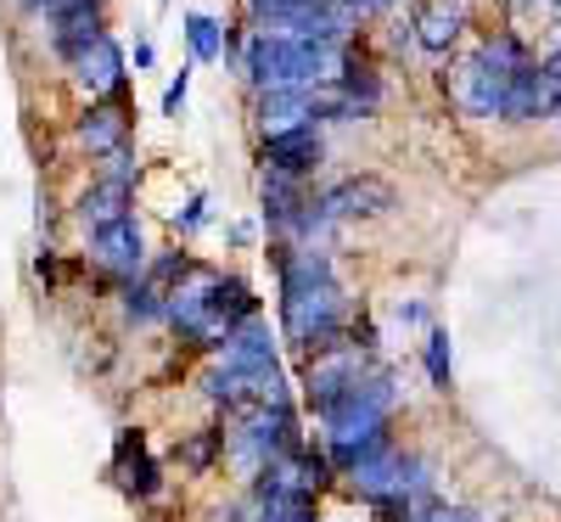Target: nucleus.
I'll use <instances>...</instances> for the list:
<instances>
[{
	"label": "nucleus",
	"mask_w": 561,
	"mask_h": 522,
	"mask_svg": "<svg viewBox=\"0 0 561 522\" xmlns=\"http://www.w3.org/2000/svg\"><path fill=\"white\" fill-rule=\"evenodd\" d=\"M280 264V326L304 354H320L343 338V287L325 253L314 248H275Z\"/></svg>",
	"instance_id": "1"
},
{
	"label": "nucleus",
	"mask_w": 561,
	"mask_h": 522,
	"mask_svg": "<svg viewBox=\"0 0 561 522\" xmlns=\"http://www.w3.org/2000/svg\"><path fill=\"white\" fill-rule=\"evenodd\" d=\"M388 410H393V376L388 371H365L348 394H337L320 416V433H325V455H332L337 472L359 466L370 450L388 444Z\"/></svg>",
	"instance_id": "2"
},
{
	"label": "nucleus",
	"mask_w": 561,
	"mask_h": 522,
	"mask_svg": "<svg viewBox=\"0 0 561 522\" xmlns=\"http://www.w3.org/2000/svg\"><path fill=\"white\" fill-rule=\"evenodd\" d=\"M214 281H219L214 270L192 264V275L174 281L169 304H163V320L180 331L185 343H197V349H225V338H230V326H225V315L214 304Z\"/></svg>",
	"instance_id": "3"
},
{
	"label": "nucleus",
	"mask_w": 561,
	"mask_h": 522,
	"mask_svg": "<svg viewBox=\"0 0 561 522\" xmlns=\"http://www.w3.org/2000/svg\"><path fill=\"white\" fill-rule=\"evenodd\" d=\"M320 219H377L393 208V185L377 180V174H354V180H337L332 192H320Z\"/></svg>",
	"instance_id": "4"
},
{
	"label": "nucleus",
	"mask_w": 561,
	"mask_h": 522,
	"mask_svg": "<svg viewBox=\"0 0 561 522\" xmlns=\"http://www.w3.org/2000/svg\"><path fill=\"white\" fill-rule=\"evenodd\" d=\"M561 113V79L550 63H528L517 79H511V97H505V118L511 124H539Z\"/></svg>",
	"instance_id": "5"
},
{
	"label": "nucleus",
	"mask_w": 561,
	"mask_h": 522,
	"mask_svg": "<svg viewBox=\"0 0 561 522\" xmlns=\"http://www.w3.org/2000/svg\"><path fill=\"white\" fill-rule=\"evenodd\" d=\"M505 97H511V84L500 73L483 68V57L472 63H460L449 73V102L466 113V118H505Z\"/></svg>",
	"instance_id": "6"
},
{
	"label": "nucleus",
	"mask_w": 561,
	"mask_h": 522,
	"mask_svg": "<svg viewBox=\"0 0 561 522\" xmlns=\"http://www.w3.org/2000/svg\"><path fill=\"white\" fill-rule=\"evenodd\" d=\"M73 140L84 152H96V158H113L129 147V107L124 97H107V102H90L73 124Z\"/></svg>",
	"instance_id": "7"
},
{
	"label": "nucleus",
	"mask_w": 561,
	"mask_h": 522,
	"mask_svg": "<svg viewBox=\"0 0 561 522\" xmlns=\"http://www.w3.org/2000/svg\"><path fill=\"white\" fill-rule=\"evenodd\" d=\"M45 23H51V45H57V57L73 63L84 45H96L107 34L102 23V0H62L57 12H45Z\"/></svg>",
	"instance_id": "8"
},
{
	"label": "nucleus",
	"mask_w": 561,
	"mask_h": 522,
	"mask_svg": "<svg viewBox=\"0 0 561 522\" xmlns=\"http://www.w3.org/2000/svg\"><path fill=\"white\" fill-rule=\"evenodd\" d=\"M90 259H96L107 275H118V281H135L140 270H147V242H140V225H135V214L90 236Z\"/></svg>",
	"instance_id": "9"
},
{
	"label": "nucleus",
	"mask_w": 561,
	"mask_h": 522,
	"mask_svg": "<svg viewBox=\"0 0 561 522\" xmlns=\"http://www.w3.org/2000/svg\"><path fill=\"white\" fill-rule=\"evenodd\" d=\"M68 68H73L79 90H90V97H102V102L107 97H124V52H118L113 34H102L96 45H84Z\"/></svg>",
	"instance_id": "10"
},
{
	"label": "nucleus",
	"mask_w": 561,
	"mask_h": 522,
	"mask_svg": "<svg viewBox=\"0 0 561 522\" xmlns=\"http://www.w3.org/2000/svg\"><path fill=\"white\" fill-rule=\"evenodd\" d=\"M460 29H466V0H421L415 18H410L415 45H421V52H433V57L455 52Z\"/></svg>",
	"instance_id": "11"
},
{
	"label": "nucleus",
	"mask_w": 561,
	"mask_h": 522,
	"mask_svg": "<svg viewBox=\"0 0 561 522\" xmlns=\"http://www.w3.org/2000/svg\"><path fill=\"white\" fill-rule=\"evenodd\" d=\"M259 158H264L270 174H293V180H304V174L325 158V147H320V135H314V129H293V135H270Z\"/></svg>",
	"instance_id": "12"
},
{
	"label": "nucleus",
	"mask_w": 561,
	"mask_h": 522,
	"mask_svg": "<svg viewBox=\"0 0 561 522\" xmlns=\"http://www.w3.org/2000/svg\"><path fill=\"white\" fill-rule=\"evenodd\" d=\"M129 203H135V185H118V180H96L90 192L79 197V225L96 236L118 219H129Z\"/></svg>",
	"instance_id": "13"
},
{
	"label": "nucleus",
	"mask_w": 561,
	"mask_h": 522,
	"mask_svg": "<svg viewBox=\"0 0 561 522\" xmlns=\"http://www.w3.org/2000/svg\"><path fill=\"white\" fill-rule=\"evenodd\" d=\"M118 472H124V489L135 500H152L158 495V461L147 455V439H140V427L118 439Z\"/></svg>",
	"instance_id": "14"
},
{
	"label": "nucleus",
	"mask_w": 561,
	"mask_h": 522,
	"mask_svg": "<svg viewBox=\"0 0 561 522\" xmlns=\"http://www.w3.org/2000/svg\"><path fill=\"white\" fill-rule=\"evenodd\" d=\"M478 57H483V68H489V73H500L505 84H511V79H517V73L534 63V57H528V45H523L517 34H489Z\"/></svg>",
	"instance_id": "15"
},
{
	"label": "nucleus",
	"mask_w": 561,
	"mask_h": 522,
	"mask_svg": "<svg viewBox=\"0 0 561 522\" xmlns=\"http://www.w3.org/2000/svg\"><path fill=\"white\" fill-rule=\"evenodd\" d=\"M185 45H192L197 63H219L225 45H230V34H225V23L208 18V12H185Z\"/></svg>",
	"instance_id": "16"
},
{
	"label": "nucleus",
	"mask_w": 561,
	"mask_h": 522,
	"mask_svg": "<svg viewBox=\"0 0 561 522\" xmlns=\"http://www.w3.org/2000/svg\"><path fill=\"white\" fill-rule=\"evenodd\" d=\"M304 208H309V203H304V192H298V180L264 169V214H270L275 225H293Z\"/></svg>",
	"instance_id": "17"
},
{
	"label": "nucleus",
	"mask_w": 561,
	"mask_h": 522,
	"mask_svg": "<svg viewBox=\"0 0 561 522\" xmlns=\"http://www.w3.org/2000/svg\"><path fill=\"white\" fill-rule=\"evenodd\" d=\"M427 376H433V388H444V394H449L455 365H449V338H444V331H427Z\"/></svg>",
	"instance_id": "18"
},
{
	"label": "nucleus",
	"mask_w": 561,
	"mask_h": 522,
	"mask_svg": "<svg viewBox=\"0 0 561 522\" xmlns=\"http://www.w3.org/2000/svg\"><path fill=\"white\" fill-rule=\"evenodd\" d=\"M219 450H225V433H214V427H208V433H197L192 444H185V450H180V461H185V466H192V472H203V466H208V461H214Z\"/></svg>",
	"instance_id": "19"
},
{
	"label": "nucleus",
	"mask_w": 561,
	"mask_h": 522,
	"mask_svg": "<svg viewBox=\"0 0 561 522\" xmlns=\"http://www.w3.org/2000/svg\"><path fill=\"white\" fill-rule=\"evenodd\" d=\"M185 97H192V68H180V79H169V90H163V113L180 118V113H185Z\"/></svg>",
	"instance_id": "20"
},
{
	"label": "nucleus",
	"mask_w": 561,
	"mask_h": 522,
	"mask_svg": "<svg viewBox=\"0 0 561 522\" xmlns=\"http://www.w3.org/2000/svg\"><path fill=\"white\" fill-rule=\"evenodd\" d=\"M135 174H140V163H135V152L124 147V152H113L107 158V169H102V180H118V185H135Z\"/></svg>",
	"instance_id": "21"
},
{
	"label": "nucleus",
	"mask_w": 561,
	"mask_h": 522,
	"mask_svg": "<svg viewBox=\"0 0 561 522\" xmlns=\"http://www.w3.org/2000/svg\"><path fill=\"white\" fill-rule=\"evenodd\" d=\"M410 522H478V511H466V506H421Z\"/></svg>",
	"instance_id": "22"
},
{
	"label": "nucleus",
	"mask_w": 561,
	"mask_h": 522,
	"mask_svg": "<svg viewBox=\"0 0 561 522\" xmlns=\"http://www.w3.org/2000/svg\"><path fill=\"white\" fill-rule=\"evenodd\" d=\"M197 225H203V197H192L185 214H180V230H197Z\"/></svg>",
	"instance_id": "23"
},
{
	"label": "nucleus",
	"mask_w": 561,
	"mask_h": 522,
	"mask_svg": "<svg viewBox=\"0 0 561 522\" xmlns=\"http://www.w3.org/2000/svg\"><path fill=\"white\" fill-rule=\"evenodd\" d=\"M18 7H23V12H57L62 0H18Z\"/></svg>",
	"instance_id": "24"
},
{
	"label": "nucleus",
	"mask_w": 561,
	"mask_h": 522,
	"mask_svg": "<svg viewBox=\"0 0 561 522\" xmlns=\"http://www.w3.org/2000/svg\"><path fill=\"white\" fill-rule=\"evenodd\" d=\"M550 7H561V0H550Z\"/></svg>",
	"instance_id": "25"
}]
</instances>
